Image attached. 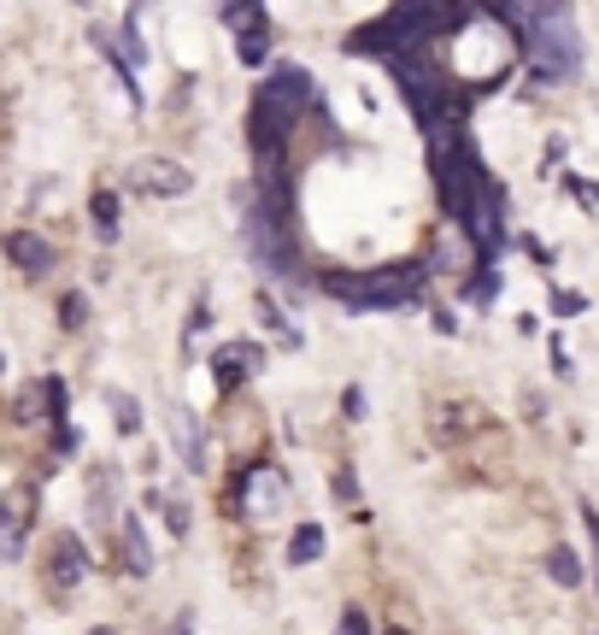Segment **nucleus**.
I'll use <instances>...</instances> for the list:
<instances>
[{"label":"nucleus","instance_id":"f257e3e1","mask_svg":"<svg viewBox=\"0 0 599 635\" xmlns=\"http://www.w3.org/2000/svg\"><path fill=\"white\" fill-rule=\"evenodd\" d=\"M430 283V265L423 260H400L382 271H330L323 277V295L341 300L347 313H393V306H412Z\"/></svg>","mask_w":599,"mask_h":635},{"label":"nucleus","instance_id":"f03ea898","mask_svg":"<svg viewBox=\"0 0 599 635\" xmlns=\"http://www.w3.org/2000/svg\"><path fill=\"white\" fill-rule=\"evenodd\" d=\"M318 107V83L306 65H270V77L253 95V118H247V142H288V130Z\"/></svg>","mask_w":599,"mask_h":635},{"label":"nucleus","instance_id":"7ed1b4c3","mask_svg":"<svg viewBox=\"0 0 599 635\" xmlns=\"http://www.w3.org/2000/svg\"><path fill=\"white\" fill-rule=\"evenodd\" d=\"M518 36H523V54H529V77L546 83V89L581 72V36H576L570 12H564V0L541 7L535 19L518 30Z\"/></svg>","mask_w":599,"mask_h":635},{"label":"nucleus","instance_id":"20e7f679","mask_svg":"<svg viewBox=\"0 0 599 635\" xmlns=\"http://www.w3.org/2000/svg\"><path fill=\"white\" fill-rule=\"evenodd\" d=\"M130 188L135 195H153V200H182L188 188H195V171L182 160H165V153H142V160H130Z\"/></svg>","mask_w":599,"mask_h":635},{"label":"nucleus","instance_id":"39448f33","mask_svg":"<svg viewBox=\"0 0 599 635\" xmlns=\"http://www.w3.org/2000/svg\"><path fill=\"white\" fill-rule=\"evenodd\" d=\"M30 524H36V506H30V489H12V494H0V565H19V559H24Z\"/></svg>","mask_w":599,"mask_h":635},{"label":"nucleus","instance_id":"423d86ee","mask_svg":"<svg viewBox=\"0 0 599 635\" xmlns=\"http://www.w3.org/2000/svg\"><path fill=\"white\" fill-rule=\"evenodd\" d=\"M259 348H253V341H224V348H212V383L224 388V394H235L247 383L253 371H259Z\"/></svg>","mask_w":599,"mask_h":635},{"label":"nucleus","instance_id":"0eeeda50","mask_svg":"<svg viewBox=\"0 0 599 635\" xmlns=\"http://www.w3.org/2000/svg\"><path fill=\"white\" fill-rule=\"evenodd\" d=\"M47 577H54V589H77V582L89 577V547H82L77 529H59V536H54V554H47Z\"/></svg>","mask_w":599,"mask_h":635},{"label":"nucleus","instance_id":"6e6552de","mask_svg":"<svg viewBox=\"0 0 599 635\" xmlns=\"http://www.w3.org/2000/svg\"><path fill=\"white\" fill-rule=\"evenodd\" d=\"M0 248H7V260L19 265L24 277H42V271L54 265V248H47L36 230H7V242H0Z\"/></svg>","mask_w":599,"mask_h":635},{"label":"nucleus","instance_id":"1a4fd4ad","mask_svg":"<svg viewBox=\"0 0 599 635\" xmlns=\"http://www.w3.org/2000/svg\"><path fill=\"white\" fill-rule=\"evenodd\" d=\"M170 430H177V448H182V466H207V430H200L195 406H177L170 412Z\"/></svg>","mask_w":599,"mask_h":635},{"label":"nucleus","instance_id":"9d476101","mask_svg":"<svg viewBox=\"0 0 599 635\" xmlns=\"http://www.w3.org/2000/svg\"><path fill=\"white\" fill-rule=\"evenodd\" d=\"M330 536H323V524H300L295 536H288V565H318Z\"/></svg>","mask_w":599,"mask_h":635},{"label":"nucleus","instance_id":"9b49d317","mask_svg":"<svg viewBox=\"0 0 599 635\" xmlns=\"http://www.w3.org/2000/svg\"><path fill=\"white\" fill-rule=\"evenodd\" d=\"M224 30H230V36H253V30H265V0H224Z\"/></svg>","mask_w":599,"mask_h":635},{"label":"nucleus","instance_id":"f8f14e48","mask_svg":"<svg viewBox=\"0 0 599 635\" xmlns=\"http://www.w3.org/2000/svg\"><path fill=\"white\" fill-rule=\"evenodd\" d=\"M124 565H130L135 577H147V571H153V554H147V529H142V518H135V512L124 518Z\"/></svg>","mask_w":599,"mask_h":635},{"label":"nucleus","instance_id":"ddd939ff","mask_svg":"<svg viewBox=\"0 0 599 635\" xmlns=\"http://www.w3.org/2000/svg\"><path fill=\"white\" fill-rule=\"evenodd\" d=\"M89 212H95V236H100V242H118V195H112V188H95Z\"/></svg>","mask_w":599,"mask_h":635},{"label":"nucleus","instance_id":"4468645a","mask_svg":"<svg viewBox=\"0 0 599 635\" xmlns=\"http://www.w3.org/2000/svg\"><path fill=\"white\" fill-rule=\"evenodd\" d=\"M546 577H553L558 589H581V559H576V547H553V554H546Z\"/></svg>","mask_w":599,"mask_h":635},{"label":"nucleus","instance_id":"2eb2a0df","mask_svg":"<svg viewBox=\"0 0 599 635\" xmlns=\"http://www.w3.org/2000/svg\"><path fill=\"white\" fill-rule=\"evenodd\" d=\"M253 306H259V324H265V330H277V336H282V348H300V330L288 324V313H282L277 300H270V295H259Z\"/></svg>","mask_w":599,"mask_h":635},{"label":"nucleus","instance_id":"dca6fc26","mask_svg":"<svg viewBox=\"0 0 599 635\" xmlns=\"http://www.w3.org/2000/svg\"><path fill=\"white\" fill-rule=\"evenodd\" d=\"M107 406H112V424H118V436H135V430H142V406H135L124 388H107Z\"/></svg>","mask_w":599,"mask_h":635},{"label":"nucleus","instance_id":"f3484780","mask_svg":"<svg viewBox=\"0 0 599 635\" xmlns=\"http://www.w3.org/2000/svg\"><path fill=\"white\" fill-rule=\"evenodd\" d=\"M235 59L259 72V65L270 59V24H265V30H253V36H235Z\"/></svg>","mask_w":599,"mask_h":635},{"label":"nucleus","instance_id":"a211bd4d","mask_svg":"<svg viewBox=\"0 0 599 635\" xmlns=\"http://www.w3.org/2000/svg\"><path fill=\"white\" fill-rule=\"evenodd\" d=\"M42 394H47V424H54V430H65V376H42Z\"/></svg>","mask_w":599,"mask_h":635},{"label":"nucleus","instance_id":"6ab92c4d","mask_svg":"<svg viewBox=\"0 0 599 635\" xmlns=\"http://www.w3.org/2000/svg\"><path fill=\"white\" fill-rule=\"evenodd\" d=\"M581 306H588V300H581L576 288H553V318H576Z\"/></svg>","mask_w":599,"mask_h":635},{"label":"nucleus","instance_id":"aec40b11","mask_svg":"<svg viewBox=\"0 0 599 635\" xmlns=\"http://www.w3.org/2000/svg\"><path fill=\"white\" fill-rule=\"evenodd\" d=\"M335 635H376V629H370V617L358 606H347V612H341V624H335Z\"/></svg>","mask_w":599,"mask_h":635},{"label":"nucleus","instance_id":"412c9836","mask_svg":"<svg viewBox=\"0 0 599 635\" xmlns=\"http://www.w3.org/2000/svg\"><path fill=\"white\" fill-rule=\"evenodd\" d=\"M165 506V524H170V536H188V501H159Z\"/></svg>","mask_w":599,"mask_h":635},{"label":"nucleus","instance_id":"4be33fe9","mask_svg":"<svg viewBox=\"0 0 599 635\" xmlns=\"http://www.w3.org/2000/svg\"><path fill=\"white\" fill-rule=\"evenodd\" d=\"M59 318H65V330H82V295H65L59 300Z\"/></svg>","mask_w":599,"mask_h":635},{"label":"nucleus","instance_id":"5701e85b","mask_svg":"<svg viewBox=\"0 0 599 635\" xmlns=\"http://www.w3.org/2000/svg\"><path fill=\"white\" fill-rule=\"evenodd\" d=\"M341 406H347V418L358 424V418H365V388H347V394H341Z\"/></svg>","mask_w":599,"mask_h":635},{"label":"nucleus","instance_id":"b1692460","mask_svg":"<svg viewBox=\"0 0 599 635\" xmlns=\"http://www.w3.org/2000/svg\"><path fill=\"white\" fill-rule=\"evenodd\" d=\"M581 524L594 529V547H599V506H581Z\"/></svg>","mask_w":599,"mask_h":635},{"label":"nucleus","instance_id":"393cba45","mask_svg":"<svg viewBox=\"0 0 599 635\" xmlns=\"http://www.w3.org/2000/svg\"><path fill=\"white\" fill-rule=\"evenodd\" d=\"M382 635H412V629H400V624H388V629H382Z\"/></svg>","mask_w":599,"mask_h":635},{"label":"nucleus","instance_id":"a878e982","mask_svg":"<svg viewBox=\"0 0 599 635\" xmlns=\"http://www.w3.org/2000/svg\"><path fill=\"white\" fill-rule=\"evenodd\" d=\"M89 635H118V629H107V624H100V629H89Z\"/></svg>","mask_w":599,"mask_h":635},{"label":"nucleus","instance_id":"bb28decb","mask_svg":"<svg viewBox=\"0 0 599 635\" xmlns=\"http://www.w3.org/2000/svg\"><path fill=\"white\" fill-rule=\"evenodd\" d=\"M0 371H7V353H0Z\"/></svg>","mask_w":599,"mask_h":635},{"label":"nucleus","instance_id":"cd10ccee","mask_svg":"<svg viewBox=\"0 0 599 635\" xmlns=\"http://www.w3.org/2000/svg\"><path fill=\"white\" fill-rule=\"evenodd\" d=\"M71 7H89V0H71Z\"/></svg>","mask_w":599,"mask_h":635},{"label":"nucleus","instance_id":"c85d7f7f","mask_svg":"<svg viewBox=\"0 0 599 635\" xmlns=\"http://www.w3.org/2000/svg\"><path fill=\"white\" fill-rule=\"evenodd\" d=\"M182 635H188V629H182Z\"/></svg>","mask_w":599,"mask_h":635}]
</instances>
